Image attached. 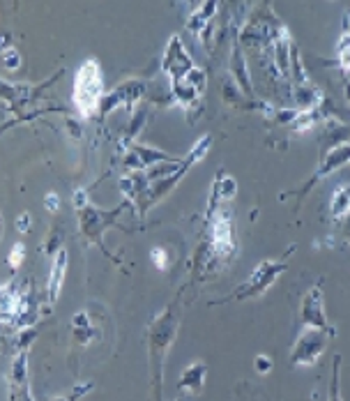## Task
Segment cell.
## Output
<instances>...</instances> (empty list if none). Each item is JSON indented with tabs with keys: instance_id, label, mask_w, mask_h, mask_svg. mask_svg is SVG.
<instances>
[{
	"instance_id": "cell-1",
	"label": "cell",
	"mask_w": 350,
	"mask_h": 401,
	"mask_svg": "<svg viewBox=\"0 0 350 401\" xmlns=\"http://www.w3.org/2000/svg\"><path fill=\"white\" fill-rule=\"evenodd\" d=\"M102 102V72L97 60H86L74 79V104L83 115H93Z\"/></svg>"
},
{
	"instance_id": "cell-2",
	"label": "cell",
	"mask_w": 350,
	"mask_h": 401,
	"mask_svg": "<svg viewBox=\"0 0 350 401\" xmlns=\"http://www.w3.org/2000/svg\"><path fill=\"white\" fill-rule=\"evenodd\" d=\"M286 270V261H263L256 265V270L251 272V277L242 284V286L233 293L228 300H247L256 298L263 291H267L276 281V277Z\"/></svg>"
},
{
	"instance_id": "cell-3",
	"label": "cell",
	"mask_w": 350,
	"mask_h": 401,
	"mask_svg": "<svg viewBox=\"0 0 350 401\" xmlns=\"http://www.w3.org/2000/svg\"><path fill=\"white\" fill-rule=\"evenodd\" d=\"M327 337L332 335L322 332V330H304L293 349V358H291L293 367H309V364L316 362L322 355V351H325Z\"/></svg>"
},
{
	"instance_id": "cell-4",
	"label": "cell",
	"mask_w": 350,
	"mask_h": 401,
	"mask_svg": "<svg viewBox=\"0 0 350 401\" xmlns=\"http://www.w3.org/2000/svg\"><path fill=\"white\" fill-rule=\"evenodd\" d=\"M300 320L307 330H322L334 337V327L327 323L325 318V307H322V286L316 284L307 296L302 300V311H300Z\"/></svg>"
},
{
	"instance_id": "cell-5",
	"label": "cell",
	"mask_w": 350,
	"mask_h": 401,
	"mask_svg": "<svg viewBox=\"0 0 350 401\" xmlns=\"http://www.w3.org/2000/svg\"><path fill=\"white\" fill-rule=\"evenodd\" d=\"M235 249V240H233V219L226 210H221L212 219V252L214 256L226 258Z\"/></svg>"
},
{
	"instance_id": "cell-6",
	"label": "cell",
	"mask_w": 350,
	"mask_h": 401,
	"mask_svg": "<svg viewBox=\"0 0 350 401\" xmlns=\"http://www.w3.org/2000/svg\"><path fill=\"white\" fill-rule=\"evenodd\" d=\"M65 270H67V252L60 249L53 258V265H51V277H49V298L51 302H56L60 296V289H62V281H65Z\"/></svg>"
},
{
	"instance_id": "cell-7",
	"label": "cell",
	"mask_w": 350,
	"mask_h": 401,
	"mask_svg": "<svg viewBox=\"0 0 350 401\" xmlns=\"http://www.w3.org/2000/svg\"><path fill=\"white\" fill-rule=\"evenodd\" d=\"M205 380V364L203 362H194L185 369L182 378H180V388L189 390V392H201Z\"/></svg>"
},
{
	"instance_id": "cell-8",
	"label": "cell",
	"mask_w": 350,
	"mask_h": 401,
	"mask_svg": "<svg viewBox=\"0 0 350 401\" xmlns=\"http://www.w3.org/2000/svg\"><path fill=\"white\" fill-rule=\"evenodd\" d=\"M350 212V185H341L337 187V192L332 194L329 201V215L334 219L346 217Z\"/></svg>"
},
{
	"instance_id": "cell-9",
	"label": "cell",
	"mask_w": 350,
	"mask_h": 401,
	"mask_svg": "<svg viewBox=\"0 0 350 401\" xmlns=\"http://www.w3.org/2000/svg\"><path fill=\"white\" fill-rule=\"evenodd\" d=\"M235 192H238L235 180L221 171L219 173V180L214 182V201H231L233 196H235Z\"/></svg>"
},
{
	"instance_id": "cell-10",
	"label": "cell",
	"mask_w": 350,
	"mask_h": 401,
	"mask_svg": "<svg viewBox=\"0 0 350 401\" xmlns=\"http://www.w3.org/2000/svg\"><path fill=\"white\" fill-rule=\"evenodd\" d=\"M339 65L341 69H346V72H350V33H346L344 37L339 40Z\"/></svg>"
},
{
	"instance_id": "cell-11",
	"label": "cell",
	"mask_w": 350,
	"mask_h": 401,
	"mask_svg": "<svg viewBox=\"0 0 350 401\" xmlns=\"http://www.w3.org/2000/svg\"><path fill=\"white\" fill-rule=\"evenodd\" d=\"M339 364H341V358H334V369H332V385H329V401H341V395H339Z\"/></svg>"
},
{
	"instance_id": "cell-12",
	"label": "cell",
	"mask_w": 350,
	"mask_h": 401,
	"mask_svg": "<svg viewBox=\"0 0 350 401\" xmlns=\"http://www.w3.org/2000/svg\"><path fill=\"white\" fill-rule=\"evenodd\" d=\"M23 252H25L23 243H16V245L12 247V254H10V265H12V267H19V265L23 263Z\"/></svg>"
},
{
	"instance_id": "cell-13",
	"label": "cell",
	"mask_w": 350,
	"mask_h": 401,
	"mask_svg": "<svg viewBox=\"0 0 350 401\" xmlns=\"http://www.w3.org/2000/svg\"><path fill=\"white\" fill-rule=\"evenodd\" d=\"M152 263H155L159 270H166L168 267V258H166V252L164 249H152Z\"/></svg>"
},
{
	"instance_id": "cell-14",
	"label": "cell",
	"mask_w": 350,
	"mask_h": 401,
	"mask_svg": "<svg viewBox=\"0 0 350 401\" xmlns=\"http://www.w3.org/2000/svg\"><path fill=\"white\" fill-rule=\"evenodd\" d=\"M254 364H256L258 373H270L272 371V358H267V355H258V358L254 360Z\"/></svg>"
},
{
	"instance_id": "cell-15",
	"label": "cell",
	"mask_w": 350,
	"mask_h": 401,
	"mask_svg": "<svg viewBox=\"0 0 350 401\" xmlns=\"http://www.w3.org/2000/svg\"><path fill=\"white\" fill-rule=\"evenodd\" d=\"M30 215H28V212H23V215L19 217V221H16V228H19V233H25V231H28L30 228Z\"/></svg>"
},
{
	"instance_id": "cell-16",
	"label": "cell",
	"mask_w": 350,
	"mask_h": 401,
	"mask_svg": "<svg viewBox=\"0 0 350 401\" xmlns=\"http://www.w3.org/2000/svg\"><path fill=\"white\" fill-rule=\"evenodd\" d=\"M47 208L51 210V212H56L58 208H60V203H58V194H47Z\"/></svg>"
},
{
	"instance_id": "cell-17",
	"label": "cell",
	"mask_w": 350,
	"mask_h": 401,
	"mask_svg": "<svg viewBox=\"0 0 350 401\" xmlns=\"http://www.w3.org/2000/svg\"><path fill=\"white\" fill-rule=\"evenodd\" d=\"M7 53H10V56H5V65L7 67H19V56H16V51H7Z\"/></svg>"
}]
</instances>
